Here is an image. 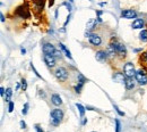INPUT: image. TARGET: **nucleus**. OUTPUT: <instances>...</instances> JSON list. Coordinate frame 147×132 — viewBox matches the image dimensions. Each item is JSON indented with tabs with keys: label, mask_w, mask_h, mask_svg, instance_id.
<instances>
[{
	"label": "nucleus",
	"mask_w": 147,
	"mask_h": 132,
	"mask_svg": "<svg viewBox=\"0 0 147 132\" xmlns=\"http://www.w3.org/2000/svg\"><path fill=\"white\" fill-rule=\"evenodd\" d=\"M63 117H65V112L57 107L55 109H52L51 113H50V123L53 127H58V125L61 124Z\"/></svg>",
	"instance_id": "nucleus-1"
},
{
	"label": "nucleus",
	"mask_w": 147,
	"mask_h": 132,
	"mask_svg": "<svg viewBox=\"0 0 147 132\" xmlns=\"http://www.w3.org/2000/svg\"><path fill=\"white\" fill-rule=\"evenodd\" d=\"M109 44L114 49L117 56L119 57L120 59H123V58L127 57V47H126L123 43H121V42L114 40V41H111Z\"/></svg>",
	"instance_id": "nucleus-2"
},
{
	"label": "nucleus",
	"mask_w": 147,
	"mask_h": 132,
	"mask_svg": "<svg viewBox=\"0 0 147 132\" xmlns=\"http://www.w3.org/2000/svg\"><path fill=\"white\" fill-rule=\"evenodd\" d=\"M53 75L59 82H66L69 79V71L65 66H57L53 72Z\"/></svg>",
	"instance_id": "nucleus-3"
},
{
	"label": "nucleus",
	"mask_w": 147,
	"mask_h": 132,
	"mask_svg": "<svg viewBox=\"0 0 147 132\" xmlns=\"http://www.w3.org/2000/svg\"><path fill=\"white\" fill-rule=\"evenodd\" d=\"M122 72L123 74L126 75V77H130V79H135V75H136V67H135V64L131 63V62H127L123 64L122 66Z\"/></svg>",
	"instance_id": "nucleus-4"
},
{
	"label": "nucleus",
	"mask_w": 147,
	"mask_h": 132,
	"mask_svg": "<svg viewBox=\"0 0 147 132\" xmlns=\"http://www.w3.org/2000/svg\"><path fill=\"white\" fill-rule=\"evenodd\" d=\"M135 80L139 85H147V71L145 68H139L136 72Z\"/></svg>",
	"instance_id": "nucleus-5"
},
{
	"label": "nucleus",
	"mask_w": 147,
	"mask_h": 132,
	"mask_svg": "<svg viewBox=\"0 0 147 132\" xmlns=\"http://www.w3.org/2000/svg\"><path fill=\"white\" fill-rule=\"evenodd\" d=\"M42 51H43L44 55H53L55 56L57 49H55V46L53 43H51V42H44L42 44Z\"/></svg>",
	"instance_id": "nucleus-6"
},
{
	"label": "nucleus",
	"mask_w": 147,
	"mask_h": 132,
	"mask_svg": "<svg viewBox=\"0 0 147 132\" xmlns=\"http://www.w3.org/2000/svg\"><path fill=\"white\" fill-rule=\"evenodd\" d=\"M88 42L92 44L93 47H100L102 44V38L98 33H95V32H92L91 36L88 37Z\"/></svg>",
	"instance_id": "nucleus-7"
},
{
	"label": "nucleus",
	"mask_w": 147,
	"mask_h": 132,
	"mask_svg": "<svg viewBox=\"0 0 147 132\" xmlns=\"http://www.w3.org/2000/svg\"><path fill=\"white\" fill-rule=\"evenodd\" d=\"M95 58H96V60L100 62V63H105V62H108V60L110 59L108 51H107V50H103V49L97 50V51L95 53Z\"/></svg>",
	"instance_id": "nucleus-8"
},
{
	"label": "nucleus",
	"mask_w": 147,
	"mask_h": 132,
	"mask_svg": "<svg viewBox=\"0 0 147 132\" xmlns=\"http://www.w3.org/2000/svg\"><path fill=\"white\" fill-rule=\"evenodd\" d=\"M43 60L49 68L57 67V58L53 55H43Z\"/></svg>",
	"instance_id": "nucleus-9"
},
{
	"label": "nucleus",
	"mask_w": 147,
	"mask_h": 132,
	"mask_svg": "<svg viewBox=\"0 0 147 132\" xmlns=\"http://www.w3.org/2000/svg\"><path fill=\"white\" fill-rule=\"evenodd\" d=\"M137 12L135 9H123L121 12V17L126 19H136L137 18Z\"/></svg>",
	"instance_id": "nucleus-10"
},
{
	"label": "nucleus",
	"mask_w": 147,
	"mask_h": 132,
	"mask_svg": "<svg viewBox=\"0 0 147 132\" xmlns=\"http://www.w3.org/2000/svg\"><path fill=\"white\" fill-rule=\"evenodd\" d=\"M32 1H33V8L36 13L43 12L45 7V0H32Z\"/></svg>",
	"instance_id": "nucleus-11"
},
{
	"label": "nucleus",
	"mask_w": 147,
	"mask_h": 132,
	"mask_svg": "<svg viewBox=\"0 0 147 132\" xmlns=\"http://www.w3.org/2000/svg\"><path fill=\"white\" fill-rule=\"evenodd\" d=\"M144 26H145V19L144 18H136L131 23V27L134 30H143Z\"/></svg>",
	"instance_id": "nucleus-12"
},
{
	"label": "nucleus",
	"mask_w": 147,
	"mask_h": 132,
	"mask_svg": "<svg viewBox=\"0 0 147 132\" xmlns=\"http://www.w3.org/2000/svg\"><path fill=\"white\" fill-rule=\"evenodd\" d=\"M51 104H52L53 106H55V107H59V106H61V105L63 104L62 98L60 97V94H53L51 96Z\"/></svg>",
	"instance_id": "nucleus-13"
},
{
	"label": "nucleus",
	"mask_w": 147,
	"mask_h": 132,
	"mask_svg": "<svg viewBox=\"0 0 147 132\" xmlns=\"http://www.w3.org/2000/svg\"><path fill=\"white\" fill-rule=\"evenodd\" d=\"M16 13L18 14L22 18H28L30 17V13H28V9L24 6H19L18 8L16 9Z\"/></svg>",
	"instance_id": "nucleus-14"
},
{
	"label": "nucleus",
	"mask_w": 147,
	"mask_h": 132,
	"mask_svg": "<svg viewBox=\"0 0 147 132\" xmlns=\"http://www.w3.org/2000/svg\"><path fill=\"white\" fill-rule=\"evenodd\" d=\"M112 79H113L115 82H120V83H123V84H125L126 75L123 74V72H114V74H113V76H112Z\"/></svg>",
	"instance_id": "nucleus-15"
},
{
	"label": "nucleus",
	"mask_w": 147,
	"mask_h": 132,
	"mask_svg": "<svg viewBox=\"0 0 147 132\" xmlns=\"http://www.w3.org/2000/svg\"><path fill=\"white\" fill-rule=\"evenodd\" d=\"M59 49L62 51V54L65 55V56L67 57V58H69V59H73V56H71V53H70V50L66 47V44H63L62 42H59Z\"/></svg>",
	"instance_id": "nucleus-16"
},
{
	"label": "nucleus",
	"mask_w": 147,
	"mask_h": 132,
	"mask_svg": "<svg viewBox=\"0 0 147 132\" xmlns=\"http://www.w3.org/2000/svg\"><path fill=\"white\" fill-rule=\"evenodd\" d=\"M136 87V82L134 81V79H130V77H126V81H125V88L126 90H134Z\"/></svg>",
	"instance_id": "nucleus-17"
},
{
	"label": "nucleus",
	"mask_w": 147,
	"mask_h": 132,
	"mask_svg": "<svg viewBox=\"0 0 147 132\" xmlns=\"http://www.w3.org/2000/svg\"><path fill=\"white\" fill-rule=\"evenodd\" d=\"M97 24H98V22H97V19H90L88 22H87V24H86V31H91L93 32L96 27H97Z\"/></svg>",
	"instance_id": "nucleus-18"
},
{
	"label": "nucleus",
	"mask_w": 147,
	"mask_h": 132,
	"mask_svg": "<svg viewBox=\"0 0 147 132\" xmlns=\"http://www.w3.org/2000/svg\"><path fill=\"white\" fill-rule=\"evenodd\" d=\"M11 96H13V89H11V88H7V89H6V92H5V96L2 97L3 101H6V103L11 101V100H10V99H11Z\"/></svg>",
	"instance_id": "nucleus-19"
},
{
	"label": "nucleus",
	"mask_w": 147,
	"mask_h": 132,
	"mask_svg": "<svg viewBox=\"0 0 147 132\" xmlns=\"http://www.w3.org/2000/svg\"><path fill=\"white\" fill-rule=\"evenodd\" d=\"M139 40H140L142 42L146 43L147 42V30H145V29L140 30V32H139Z\"/></svg>",
	"instance_id": "nucleus-20"
},
{
	"label": "nucleus",
	"mask_w": 147,
	"mask_h": 132,
	"mask_svg": "<svg viewBox=\"0 0 147 132\" xmlns=\"http://www.w3.org/2000/svg\"><path fill=\"white\" fill-rule=\"evenodd\" d=\"M76 108L78 109V112H79V115H80V117L83 118L84 117V115H85V112H86V107H84L82 104H76Z\"/></svg>",
	"instance_id": "nucleus-21"
},
{
	"label": "nucleus",
	"mask_w": 147,
	"mask_h": 132,
	"mask_svg": "<svg viewBox=\"0 0 147 132\" xmlns=\"http://www.w3.org/2000/svg\"><path fill=\"white\" fill-rule=\"evenodd\" d=\"M77 82H78V83H82V84H85V83L87 82V79L83 75L82 73H78V74H77Z\"/></svg>",
	"instance_id": "nucleus-22"
},
{
	"label": "nucleus",
	"mask_w": 147,
	"mask_h": 132,
	"mask_svg": "<svg viewBox=\"0 0 147 132\" xmlns=\"http://www.w3.org/2000/svg\"><path fill=\"white\" fill-rule=\"evenodd\" d=\"M61 6H65V7L67 8L68 13H71V10H73V5H71L70 1H63V2L61 3Z\"/></svg>",
	"instance_id": "nucleus-23"
},
{
	"label": "nucleus",
	"mask_w": 147,
	"mask_h": 132,
	"mask_svg": "<svg viewBox=\"0 0 147 132\" xmlns=\"http://www.w3.org/2000/svg\"><path fill=\"white\" fill-rule=\"evenodd\" d=\"M83 87H84V84H82V83H78L77 82V84L74 87V90H75V92L77 94H79L82 92V90H83Z\"/></svg>",
	"instance_id": "nucleus-24"
},
{
	"label": "nucleus",
	"mask_w": 147,
	"mask_h": 132,
	"mask_svg": "<svg viewBox=\"0 0 147 132\" xmlns=\"http://www.w3.org/2000/svg\"><path fill=\"white\" fill-rule=\"evenodd\" d=\"M28 109H30V104H28V103H25L24 106H23V109H22V114H23V115H27Z\"/></svg>",
	"instance_id": "nucleus-25"
},
{
	"label": "nucleus",
	"mask_w": 147,
	"mask_h": 132,
	"mask_svg": "<svg viewBox=\"0 0 147 132\" xmlns=\"http://www.w3.org/2000/svg\"><path fill=\"white\" fill-rule=\"evenodd\" d=\"M114 123H115V132H120L121 131V122L118 118H115Z\"/></svg>",
	"instance_id": "nucleus-26"
},
{
	"label": "nucleus",
	"mask_w": 147,
	"mask_h": 132,
	"mask_svg": "<svg viewBox=\"0 0 147 132\" xmlns=\"http://www.w3.org/2000/svg\"><path fill=\"white\" fill-rule=\"evenodd\" d=\"M20 84H22V90H24V91H25V90L27 89V82H26V80H25L24 77L22 79V81H20Z\"/></svg>",
	"instance_id": "nucleus-27"
},
{
	"label": "nucleus",
	"mask_w": 147,
	"mask_h": 132,
	"mask_svg": "<svg viewBox=\"0 0 147 132\" xmlns=\"http://www.w3.org/2000/svg\"><path fill=\"white\" fill-rule=\"evenodd\" d=\"M14 107H15L14 101H9V103H8V112H9V113H13V112H14Z\"/></svg>",
	"instance_id": "nucleus-28"
},
{
	"label": "nucleus",
	"mask_w": 147,
	"mask_h": 132,
	"mask_svg": "<svg viewBox=\"0 0 147 132\" xmlns=\"http://www.w3.org/2000/svg\"><path fill=\"white\" fill-rule=\"evenodd\" d=\"M31 68H32V71H33V73H34V74H35V75H36L37 77H38V79H41V80H42V76L40 75V73L37 72V71H36V68L34 67V65H33V63H31Z\"/></svg>",
	"instance_id": "nucleus-29"
},
{
	"label": "nucleus",
	"mask_w": 147,
	"mask_h": 132,
	"mask_svg": "<svg viewBox=\"0 0 147 132\" xmlns=\"http://www.w3.org/2000/svg\"><path fill=\"white\" fill-rule=\"evenodd\" d=\"M113 108L115 109V112L118 113V115H120V116H125V112H122V111H121L117 105H113Z\"/></svg>",
	"instance_id": "nucleus-30"
},
{
	"label": "nucleus",
	"mask_w": 147,
	"mask_h": 132,
	"mask_svg": "<svg viewBox=\"0 0 147 132\" xmlns=\"http://www.w3.org/2000/svg\"><path fill=\"white\" fill-rule=\"evenodd\" d=\"M140 62L147 63V50L145 51V53H143V55L140 56Z\"/></svg>",
	"instance_id": "nucleus-31"
},
{
	"label": "nucleus",
	"mask_w": 147,
	"mask_h": 132,
	"mask_svg": "<svg viewBox=\"0 0 147 132\" xmlns=\"http://www.w3.org/2000/svg\"><path fill=\"white\" fill-rule=\"evenodd\" d=\"M70 18H71V14L69 13V15L67 16V19H66V22H65V24H63V27H66V26H67V24L70 22Z\"/></svg>",
	"instance_id": "nucleus-32"
},
{
	"label": "nucleus",
	"mask_w": 147,
	"mask_h": 132,
	"mask_svg": "<svg viewBox=\"0 0 147 132\" xmlns=\"http://www.w3.org/2000/svg\"><path fill=\"white\" fill-rule=\"evenodd\" d=\"M38 96H40V97H42V98H45V92H44V90L38 89Z\"/></svg>",
	"instance_id": "nucleus-33"
},
{
	"label": "nucleus",
	"mask_w": 147,
	"mask_h": 132,
	"mask_svg": "<svg viewBox=\"0 0 147 132\" xmlns=\"http://www.w3.org/2000/svg\"><path fill=\"white\" fill-rule=\"evenodd\" d=\"M19 125H20V128H22V129H26V127H27V125H26V123H25L23 120L19 122Z\"/></svg>",
	"instance_id": "nucleus-34"
},
{
	"label": "nucleus",
	"mask_w": 147,
	"mask_h": 132,
	"mask_svg": "<svg viewBox=\"0 0 147 132\" xmlns=\"http://www.w3.org/2000/svg\"><path fill=\"white\" fill-rule=\"evenodd\" d=\"M35 130H36V132H44V131H43V129H42V128H41L38 124H36V125H35Z\"/></svg>",
	"instance_id": "nucleus-35"
},
{
	"label": "nucleus",
	"mask_w": 147,
	"mask_h": 132,
	"mask_svg": "<svg viewBox=\"0 0 147 132\" xmlns=\"http://www.w3.org/2000/svg\"><path fill=\"white\" fill-rule=\"evenodd\" d=\"M5 92H6L5 88H3V87H1V88H0V94H1V97H3V96H5Z\"/></svg>",
	"instance_id": "nucleus-36"
},
{
	"label": "nucleus",
	"mask_w": 147,
	"mask_h": 132,
	"mask_svg": "<svg viewBox=\"0 0 147 132\" xmlns=\"http://www.w3.org/2000/svg\"><path fill=\"white\" fill-rule=\"evenodd\" d=\"M0 21H1V23H5V21H6V18H5V15H3L2 13H0Z\"/></svg>",
	"instance_id": "nucleus-37"
},
{
	"label": "nucleus",
	"mask_w": 147,
	"mask_h": 132,
	"mask_svg": "<svg viewBox=\"0 0 147 132\" xmlns=\"http://www.w3.org/2000/svg\"><path fill=\"white\" fill-rule=\"evenodd\" d=\"M135 54H138V53H142V48H135L134 50H132Z\"/></svg>",
	"instance_id": "nucleus-38"
},
{
	"label": "nucleus",
	"mask_w": 147,
	"mask_h": 132,
	"mask_svg": "<svg viewBox=\"0 0 147 132\" xmlns=\"http://www.w3.org/2000/svg\"><path fill=\"white\" fill-rule=\"evenodd\" d=\"M108 5V2L107 1H103V2H98V6L100 7H104V6H107Z\"/></svg>",
	"instance_id": "nucleus-39"
},
{
	"label": "nucleus",
	"mask_w": 147,
	"mask_h": 132,
	"mask_svg": "<svg viewBox=\"0 0 147 132\" xmlns=\"http://www.w3.org/2000/svg\"><path fill=\"white\" fill-rule=\"evenodd\" d=\"M87 123V118L86 117H83V121H82V125H85Z\"/></svg>",
	"instance_id": "nucleus-40"
},
{
	"label": "nucleus",
	"mask_w": 147,
	"mask_h": 132,
	"mask_svg": "<svg viewBox=\"0 0 147 132\" xmlns=\"http://www.w3.org/2000/svg\"><path fill=\"white\" fill-rule=\"evenodd\" d=\"M53 5H55V0H49V7L51 8Z\"/></svg>",
	"instance_id": "nucleus-41"
},
{
	"label": "nucleus",
	"mask_w": 147,
	"mask_h": 132,
	"mask_svg": "<svg viewBox=\"0 0 147 132\" xmlns=\"http://www.w3.org/2000/svg\"><path fill=\"white\" fill-rule=\"evenodd\" d=\"M20 53H22V55H25L26 54V49L25 48H20Z\"/></svg>",
	"instance_id": "nucleus-42"
},
{
	"label": "nucleus",
	"mask_w": 147,
	"mask_h": 132,
	"mask_svg": "<svg viewBox=\"0 0 147 132\" xmlns=\"http://www.w3.org/2000/svg\"><path fill=\"white\" fill-rule=\"evenodd\" d=\"M96 14H97V16H101L103 14V12L102 10H96Z\"/></svg>",
	"instance_id": "nucleus-43"
},
{
	"label": "nucleus",
	"mask_w": 147,
	"mask_h": 132,
	"mask_svg": "<svg viewBox=\"0 0 147 132\" xmlns=\"http://www.w3.org/2000/svg\"><path fill=\"white\" fill-rule=\"evenodd\" d=\"M58 14H59V10H58V9H55V18H58Z\"/></svg>",
	"instance_id": "nucleus-44"
},
{
	"label": "nucleus",
	"mask_w": 147,
	"mask_h": 132,
	"mask_svg": "<svg viewBox=\"0 0 147 132\" xmlns=\"http://www.w3.org/2000/svg\"><path fill=\"white\" fill-rule=\"evenodd\" d=\"M68 1H70V2H74V0H68Z\"/></svg>",
	"instance_id": "nucleus-45"
},
{
	"label": "nucleus",
	"mask_w": 147,
	"mask_h": 132,
	"mask_svg": "<svg viewBox=\"0 0 147 132\" xmlns=\"http://www.w3.org/2000/svg\"><path fill=\"white\" fill-rule=\"evenodd\" d=\"M92 132H96V131H92Z\"/></svg>",
	"instance_id": "nucleus-46"
},
{
	"label": "nucleus",
	"mask_w": 147,
	"mask_h": 132,
	"mask_svg": "<svg viewBox=\"0 0 147 132\" xmlns=\"http://www.w3.org/2000/svg\"><path fill=\"white\" fill-rule=\"evenodd\" d=\"M90 1H92V0H90Z\"/></svg>",
	"instance_id": "nucleus-47"
}]
</instances>
